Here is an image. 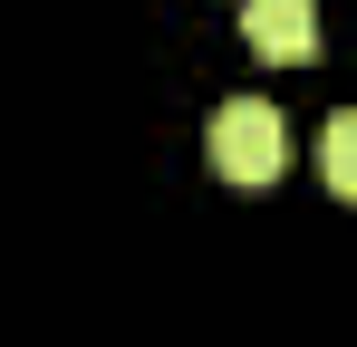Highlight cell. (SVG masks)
<instances>
[{"label":"cell","instance_id":"7a4b0ae2","mask_svg":"<svg viewBox=\"0 0 357 347\" xmlns=\"http://www.w3.org/2000/svg\"><path fill=\"white\" fill-rule=\"evenodd\" d=\"M241 39H251V58H271V68L319 58V0H241Z\"/></svg>","mask_w":357,"mask_h":347},{"label":"cell","instance_id":"3957f363","mask_svg":"<svg viewBox=\"0 0 357 347\" xmlns=\"http://www.w3.org/2000/svg\"><path fill=\"white\" fill-rule=\"evenodd\" d=\"M319 174H328V193H348V203H357V107L328 116V135H319Z\"/></svg>","mask_w":357,"mask_h":347},{"label":"cell","instance_id":"6da1fadb","mask_svg":"<svg viewBox=\"0 0 357 347\" xmlns=\"http://www.w3.org/2000/svg\"><path fill=\"white\" fill-rule=\"evenodd\" d=\"M203 155H213V174H222V183L261 193L271 174L290 164V125H280V107H271V97H232V107H213V125H203Z\"/></svg>","mask_w":357,"mask_h":347}]
</instances>
